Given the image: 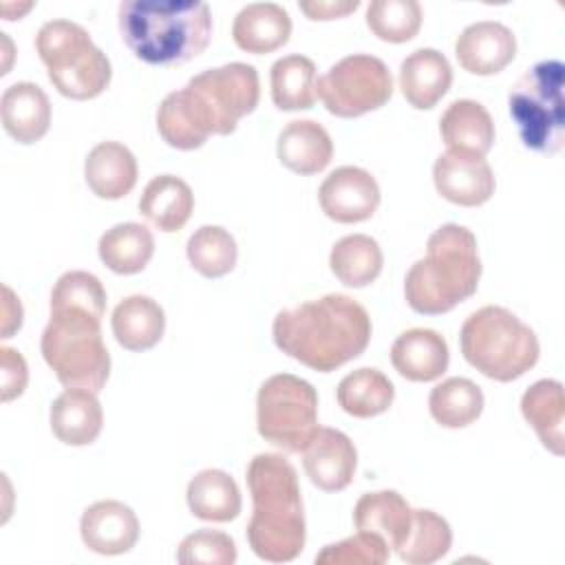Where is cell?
Returning <instances> with one entry per match:
<instances>
[{"instance_id": "obj_34", "label": "cell", "mask_w": 565, "mask_h": 565, "mask_svg": "<svg viewBox=\"0 0 565 565\" xmlns=\"http://www.w3.org/2000/svg\"><path fill=\"white\" fill-rule=\"evenodd\" d=\"M384 265L382 249L375 238L366 234H349L340 238L329 254V267L333 276L347 287L371 285Z\"/></svg>"}, {"instance_id": "obj_41", "label": "cell", "mask_w": 565, "mask_h": 565, "mask_svg": "<svg viewBox=\"0 0 565 565\" xmlns=\"http://www.w3.org/2000/svg\"><path fill=\"white\" fill-rule=\"evenodd\" d=\"M386 561L388 545L369 532H358L355 536L324 545L322 552L316 554L318 565H382Z\"/></svg>"}, {"instance_id": "obj_14", "label": "cell", "mask_w": 565, "mask_h": 565, "mask_svg": "<svg viewBox=\"0 0 565 565\" xmlns=\"http://www.w3.org/2000/svg\"><path fill=\"white\" fill-rule=\"evenodd\" d=\"M79 534L84 545L95 554H126L139 541V519L132 508L121 501H95L79 519Z\"/></svg>"}, {"instance_id": "obj_17", "label": "cell", "mask_w": 565, "mask_h": 565, "mask_svg": "<svg viewBox=\"0 0 565 565\" xmlns=\"http://www.w3.org/2000/svg\"><path fill=\"white\" fill-rule=\"evenodd\" d=\"M157 130L163 141L177 150H196L214 135L207 110L188 84L168 93L159 104Z\"/></svg>"}, {"instance_id": "obj_38", "label": "cell", "mask_w": 565, "mask_h": 565, "mask_svg": "<svg viewBox=\"0 0 565 565\" xmlns=\"http://www.w3.org/2000/svg\"><path fill=\"white\" fill-rule=\"evenodd\" d=\"M422 7L417 0H373L366 7V26L384 42L402 44L417 35L422 26Z\"/></svg>"}, {"instance_id": "obj_21", "label": "cell", "mask_w": 565, "mask_h": 565, "mask_svg": "<svg viewBox=\"0 0 565 565\" xmlns=\"http://www.w3.org/2000/svg\"><path fill=\"white\" fill-rule=\"evenodd\" d=\"M448 344L433 329H408L391 347L395 371L411 382H433L448 369Z\"/></svg>"}, {"instance_id": "obj_16", "label": "cell", "mask_w": 565, "mask_h": 565, "mask_svg": "<svg viewBox=\"0 0 565 565\" xmlns=\"http://www.w3.org/2000/svg\"><path fill=\"white\" fill-rule=\"evenodd\" d=\"M455 55L463 71L472 75H494L514 60L516 38L501 22H472L457 35Z\"/></svg>"}, {"instance_id": "obj_42", "label": "cell", "mask_w": 565, "mask_h": 565, "mask_svg": "<svg viewBox=\"0 0 565 565\" xmlns=\"http://www.w3.org/2000/svg\"><path fill=\"white\" fill-rule=\"evenodd\" d=\"M0 369H2L0 371V380H2L0 399L11 402L24 393L26 382H29V369H26L22 353L11 347H0Z\"/></svg>"}, {"instance_id": "obj_30", "label": "cell", "mask_w": 565, "mask_h": 565, "mask_svg": "<svg viewBox=\"0 0 565 565\" xmlns=\"http://www.w3.org/2000/svg\"><path fill=\"white\" fill-rule=\"evenodd\" d=\"M188 508L196 519L225 523L241 512V490L236 481L218 468H205L196 472L185 490Z\"/></svg>"}, {"instance_id": "obj_23", "label": "cell", "mask_w": 565, "mask_h": 565, "mask_svg": "<svg viewBox=\"0 0 565 565\" xmlns=\"http://www.w3.org/2000/svg\"><path fill=\"white\" fill-rule=\"evenodd\" d=\"M353 523L358 532L375 534L388 545V550H397L411 532L413 510L395 490L366 492L353 508Z\"/></svg>"}, {"instance_id": "obj_39", "label": "cell", "mask_w": 565, "mask_h": 565, "mask_svg": "<svg viewBox=\"0 0 565 565\" xmlns=\"http://www.w3.org/2000/svg\"><path fill=\"white\" fill-rule=\"evenodd\" d=\"M51 307H77L104 318L106 289L95 274L73 269L57 278L51 291Z\"/></svg>"}, {"instance_id": "obj_28", "label": "cell", "mask_w": 565, "mask_h": 565, "mask_svg": "<svg viewBox=\"0 0 565 565\" xmlns=\"http://www.w3.org/2000/svg\"><path fill=\"white\" fill-rule=\"evenodd\" d=\"M521 413L536 430L541 444L554 452H565V395L558 380H539L521 397Z\"/></svg>"}, {"instance_id": "obj_9", "label": "cell", "mask_w": 565, "mask_h": 565, "mask_svg": "<svg viewBox=\"0 0 565 565\" xmlns=\"http://www.w3.org/2000/svg\"><path fill=\"white\" fill-rule=\"evenodd\" d=\"M258 435L285 452H302L318 433V393L291 373L267 377L256 395Z\"/></svg>"}, {"instance_id": "obj_29", "label": "cell", "mask_w": 565, "mask_h": 565, "mask_svg": "<svg viewBox=\"0 0 565 565\" xmlns=\"http://www.w3.org/2000/svg\"><path fill=\"white\" fill-rule=\"evenodd\" d=\"M192 210V188L174 174H159L150 179L139 199V214L159 232L181 230L188 223Z\"/></svg>"}, {"instance_id": "obj_13", "label": "cell", "mask_w": 565, "mask_h": 565, "mask_svg": "<svg viewBox=\"0 0 565 565\" xmlns=\"http://www.w3.org/2000/svg\"><path fill=\"white\" fill-rule=\"evenodd\" d=\"M433 181L437 192L446 201L463 207L483 205L486 201H490L497 188L494 172L486 157L459 154L448 150L435 159Z\"/></svg>"}, {"instance_id": "obj_31", "label": "cell", "mask_w": 565, "mask_h": 565, "mask_svg": "<svg viewBox=\"0 0 565 565\" xmlns=\"http://www.w3.org/2000/svg\"><path fill=\"white\" fill-rule=\"evenodd\" d=\"M97 252L110 271L130 276L150 263L154 254V238L141 223H117L102 234Z\"/></svg>"}, {"instance_id": "obj_15", "label": "cell", "mask_w": 565, "mask_h": 565, "mask_svg": "<svg viewBox=\"0 0 565 565\" xmlns=\"http://www.w3.org/2000/svg\"><path fill=\"white\" fill-rule=\"evenodd\" d=\"M302 466L316 488L324 492H340L353 481L358 450L342 430L318 428L302 450Z\"/></svg>"}, {"instance_id": "obj_24", "label": "cell", "mask_w": 565, "mask_h": 565, "mask_svg": "<svg viewBox=\"0 0 565 565\" xmlns=\"http://www.w3.org/2000/svg\"><path fill=\"white\" fill-rule=\"evenodd\" d=\"M291 18L276 2H252L243 7L232 24V38L241 51L263 55L289 42Z\"/></svg>"}, {"instance_id": "obj_8", "label": "cell", "mask_w": 565, "mask_h": 565, "mask_svg": "<svg viewBox=\"0 0 565 565\" xmlns=\"http://www.w3.org/2000/svg\"><path fill=\"white\" fill-rule=\"evenodd\" d=\"M565 68L558 60H543L527 68L510 90V115L525 148L556 154L565 137Z\"/></svg>"}, {"instance_id": "obj_7", "label": "cell", "mask_w": 565, "mask_h": 565, "mask_svg": "<svg viewBox=\"0 0 565 565\" xmlns=\"http://www.w3.org/2000/svg\"><path fill=\"white\" fill-rule=\"evenodd\" d=\"M35 49L60 95L84 102L108 88L113 77L110 60L77 22H44L35 35Z\"/></svg>"}, {"instance_id": "obj_1", "label": "cell", "mask_w": 565, "mask_h": 565, "mask_svg": "<svg viewBox=\"0 0 565 565\" xmlns=\"http://www.w3.org/2000/svg\"><path fill=\"white\" fill-rule=\"evenodd\" d=\"M371 331L366 309L344 294H327L296 309H282L271 324L276 347L320 373H331L362 355Z\"/></svg>"}, {"instance_id": "obj_18", "label": "cell", "mask_w": 565, "mask_h": 565, "mask_svg": "<svg viewBox=\"0 0 565 565\" xmlns=\"http://www.w3.org/2000/svg\"><path fill=\"white\" fill-rule=\"evenodd\" d=\"M53 435L66 446L93 444L104 426V411L97 393L71 386L57 395L49 411Z\"/></svg>"}, {"instance_id": "obj_27", "label": "cell", "mask_w": 565, "mask_h": 565, "mask_svg": "<svg viewBox=\"0 0 565 565\" xmlns=\"http://www.w3.org/2000/svg\"><path fill=\"white\" fill-rule=\"evenodd\" d=\"M110 327L119 347L128 351H148L163 338L166 313L150 296L135 294L113 309Z\"/></svg>"}, {"instance_id": "obj_36", "label": "cell", "mask_w": 565, "mask_h": 565, "mask_svg": "<svg viewBox=\"0 0 565 565\" xmlns=\"http://www.w3.org/2000/svg\"><path fill=\"white\" fill-rule=\"evenodd\" d=\"M452 532L444 516L433 510H413V523L406 541L395 550L408 565H430L448 554Z\"/></svg>"}, {"instance_id": "obj_40", "label": "cell", "mask_w": 565, "mask_h": 565, "mask_svg": "<svg viewBox=\"0 0 565 565\" xmlns=\"http://www.w3.org/2000/svg\"><path fill=\"white\" fill-rule=\"evenodd\" d=\"M177 561L181 565H232L236 563V543L221 530L201 527L179 543Z\"/></svg>"}, {"instance_id": "obj_22", "label": "cell", "mask_w": 565, "mask_h": 565, "mask_svg": "<svg viewBox=\"0 0 565 565\" xmlns=\"http://www.w3.org/2000/svg\"><path fill=\"white\" fill-rule=\"evenodd\" d=\"M450 84V62L435 49H417L399 66L402 95L417 110L433 108L448 93Z\"/></svg>"}, {"instance_id": "obj_25", "label": "cell", "mask_w": 565, "mask_h": 565, "mask_svg": "<svg viewBox=\"0 0 565 565\" xmlns=\"http://www.w3.org/2000/svg\"><path fill=\"white\" fill-rule=\"evenodd\" d=\"M276 154L296 174H318L331 163L333 141L318 121L294 119L280 130Z\"/></svg>"}, {"instance_id": "obj_33", "label": "cell", "mask_w": 565, "mask_h": 565, "mask_svg": "<svg viewBox=\"0 0 565 565\" xmlns=\"http://www.w3.org/2000/svg\"><path fill=\"white\" fill-rule=\"evenodd\" d=\"M271 99L280 110H307L318 97L316 64L305 55H285L269 71Z\"/></svg>"}, {"instance_id": "obj_26", "label": "cell", "mask_w": 565, "mask_h": 565, "mask_svg": "<svg viewBox=\"0 0 565 565\" xmlns=\"http://www.w3.org/2000/svg\"><path fill=\"white\" fill-rule=\"evenodd\" d=\"M84 177L95 196L117 201L137 183V159L124 143L102 141L88 152Z\"/></svg>"}, {"instance_id": "obj_5", "label": "cell", "mask_w": 565, "mask_h": 565, "mask_svg": "<svg viewBox=\"0 0 565 565\" xmlns=\"http://www.w3.org/2000/svg\"><path fill=\"white\" fill-rule=\"evenodd\" d=\"M42 358L66 386L99 393L110 373V355L102 338V318L77 307H51L40 340Z\"/></svg>"}, {"instance_id": "obj_32", "label": "cell", "mask_w": 565, "mask_h": 565, "mask_svg": "<svg viewBox=\"0 0 565 565\" xmlns=\"http://www.w3.org/2000/svg\"><path fill=\"white\" fill-rule=\"evenodd\" d=\"M335 397L347 415L369 419L391 408L395 399V386L382 371L362 366L340 380Z\"/></svg>"}, {"instance_id": "obj_12", "label": "cell", "mask_w": 565, "mask_h": 565, "mask_svg": "<svg viewBox=\"0 0 565 565\" xmlns=\"http://www.w3.org/2000/svg\"><path fill=\"white\" fill-rule=\"evenodd\" d=\"M380 185L371 172L358 166H340L324 177L318 190L322 212L335 223H360L375 214Z\"/></svg>"}, {"instance_id": "obj_35", "label": "cell", "mask_w": 565, "mask_h": 565, "mask_svg": "<svg viewBox=\"0 0 565 565\" xmlns=\"http://www.w3.org/2000/svg\"><path fill=\"white\" fill-rule=\"evenodd\" d=\"M430 415L444 428H466L483 411V393L468 377H448L439 382L428 397Z\"/></svg>"}, {"instance_id": "obj_43", "label": "cell", "mask_w": 565, "mask_h": 565, "mask_svg": "<svg viewBox=\"0 0 565 565\" xmlns=\"http://www.w3.org/2000/svg\"><path fill=\"white\" fill-rule=\"evenodd\" d=\"M298 7L309 20H335L353 13L360 0H305Z\"/></svg>"}, {"instance_id": "obj_10", "label": "cell", "mask_w": 565, "mask_h": 565, "mask_svg": "<svg viewBox=\"0 0 565 565\" xmlns=\"http://www.w3.org/2000/svg\"><path fill=\"white\" fill-rule=\"evenodd\" d=\"M393 95L388 66L366 53L347 55L318 79V97L324 108L342 119L382 108Z\"/></svg>"}, {"instance_id": "obj_6", "label": "cell", "mask_w": 565, "mask_h": 565, "mask_svg": "<svg viewBox=\"0 0 565 565\" xmlns=\"http://www.w3.org/2000/svg\"><path fill=\"white\" fill-rule=\"evenodd\" d=\"M459 344L466 362L497 382L521 377L539 362L541 353L534 331L497 305L481 307L466 318Z\"/></svg>"}, {"instance_id": "obj_2", "label": "cell", "mask_w": 565, "mask_h": 565, "mask_svg": "<svg viewBox=\"0 0 565 565\" xmlns=\"http://www.w3.org/2000/svg\"><path fill=\"white\" fill-rule=\"evenodd\" d=\"M245 479L254 505L247 523L252 552L269 563L294 561L307 539L296 468L282 455L260 452L247 463Z\"/></svg>"}, {"instance_id": "obj_4", "label": "cell", "mask_w": 565, "mask_h": 565, "mask_svg": "<svg viewBox=\"0 0 565 565\" xmlns=\"http://www.w3.org/2000/svg\"><path fill=\"white\" fill-rule=\"evenodd\" d=\"M481 278L475 234L457 223L437 227L426 243V256L413 263L404 280V296L413 311L439 316L468 300Z\"/></svg>"}, {"instance_id": "obj_3", "label": "cell", "mask_w": 565, "mask_h": 565, "mask_svg": "<svg viewBox=\"0 0 565 565\" xmlns=\"http://www.w3.org/2000/svg\"><path fill=\"white\" fill-rule=\"evenodd\" d=\"M124 44L146 64L179 66L201 55L212 38V13L192 0H124L119 4Z\"/></svg>"}, {"instance_id": "obj_44", "label": "cell", "mask_w": 565, "mask_h": 565, "mask_svg": "<svg viewBox=\"0 0 565 565\" xmlns=\"http://www.w3.org/2000/svg\"><path fill=\"white\" fill-rule=\"evenodd\" d=\"M22 327V305L9 285H2V338H11Z\"/></svg>"}, {"instance_id": "obj_11", "label": "cell", "mask_w": 565, "mask_h": 565, "mask_svg": "<svg viewBox=\"0 0 565 565\" xmlns=\"http://www.w3.org/2000/svg\"><path fill=\"white\" fill-rule=\"evenodd\" d=\"M188 86L205 106L214 135H232L238 121L254 113L260 99L258 71L245 62H230L194 75Z\"/></svg>"}, {"instance_id": "obj_37", "label": "cell", "mask_w": 565, "mask_h": 565, "mask_svg": "<svg viewBox=\"0 0 565 565\" xmlns=\"http://www.w3.org/2000/svg\"><path fill=\"white\" fill-rule=\"evenodd\" d=\"M185 254L190 265L205 278H221L230 274L238 258L234 236L221 225H201L188 238Z\"/></svg>"}, {"instance_id": "obj_19", "label": "cell", "mask_w": 565, "mask_h": 565, "mask_svg": "<svg viewBox=\"0 0 565 565\" xmlns=\"http://www.w3.org/2000/svg\"><path fill=\"white\" fill-rule=\"evenodd\" d=\"M2 126L18 143L40 141L51 126V102L33 82H15L4 88L0 99Z\"/></svg>"}, {"instance_id": "obj_20", "label": "cell", "mask_w": 565, "mask_h": 565, "mask_svg": "<svg viewBox=\"0 0 565 565\" xmlns=\"http://www.w3.org/2000/svg\"><path fill=\"white\" fill-rule=\"evenodd\" d=\"M439 132L448 152L486 157L494 143V121L475 99H455L439 119Z\"/></svg>"}]
</instances>
